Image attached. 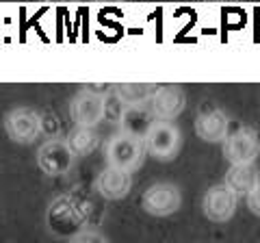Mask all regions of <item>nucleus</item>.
Masks as SVG:
<instances>
[{
    "label": "nucleus",
    "instance_id": "17",
    "mask_svg": "<svg viewBox=\"0 0 260 243\" xmlns=\"http://www.w3.org/2000/svg\"><path fill=\"white\" fill-rule=\"evenodd\" d=\"M245 204H247V208H249L251 215L260 217V183H258V187L245 198Z\"/></svg>",
    "mask_w": 260,
    "mask_h": 243
},
{
    "label": "nucleus",
    "instance_id": "5",
    "mask_svg": "<svg viewBox=\"0 0 260 243\" xmlns=\"http://www.w3.org/2000/svg\"><path fill=\"white\" fill-rule=\"evenodd\" d=\"M37 165L46 176H65L72 172L76 157L72 155L65 137H48L37 148Z\"/></svg>",
    "mask_w": 260,
    "mask_h": 243
},
{
    "label": "nucleus",
    "instance_id": "10",
    "mask_svg": "<svg viewBox=\"0 0 260 243\" xmlns=\"http://www.w3.org/2000/svg\"><path fill=\"white\" fill-rule=\"evenodd\" d=\"M230 115L223 109H208L198 113V117L193 122L195 135L198 139L206 141V143H223L230 135Z\"/></svg>",
    "mask_w": 260,
    "mask_h": 243
},
{
    "label": "nucleus",
    "instance_id": "1",
    "mask_svg": "<svg viewBox=\"0 0 260 243\" xmlns=\"http://www.w3.org/2000/svg\"><path fill=\"white\" fill-rule=\"evenodd\" d=\"M145 148H143V139H137L133 135L126 133H113L107 143H104V161L107 167L113 169H121L126 174H135L137 169L143 165L145 161Z\"/></svg>",
    "mask_w": 260,
    "mask_h": 243
},
{
    "label": "nucleus",
    "instance_id": "2",
    "mask_svg": "<svg viewBox=\"0 0 260 243\" xmlns=\"http://www.w3.org/2000/svg\"><path fill=\"white\" fill-rule=\"evenodd\" d=\"M145 155L160 163L174 161L182 150V133L174 122H154L143 137Z\"/></svg>",
    "mask_w": 260,
    "mask_h": 243
},
{
    "label": "nucleus",
    "instance_id": "14",
    "mask_svg": "<svg viewBox=\"0 0 260 243\" xmlns=\"http://www.w3.org/2000/svg\"><path fill=\"white\" fill-rule=\"evenodd\" d=\"M154 115L150 107H135V109H124L121 113V119H119V131L126 133V135H133L137 139H143L148 131L154 124Z\"/></svg>",
    "mask_w": 260,
    "mask_h": 243
},
{
    "label": "nucleus",
    "instance_id": "8",
    "mask_svg": "<svg viewBox=\"0 0 260 243\" xmlns=\"http://www.w3.org/2000/svg\"><path fill=\"white\" fill-rule=\"evenodd\" d=\"M186 107V94L180 85H158L150 102V111L156 122H174Z\"/></svg>",
    "mask_w": 260,
    "mask_h": 243
},
{
    "label": "nucleus",
    "instance_id": "16",
    "mask_svg": "<svg viewBox=\"0 0 260 243\" xmlns=\"http://www.w3.org/2000/svg\"><path fill=\"white\" fill-rule=\"evenodd\" d=\"M70 243H109L98 230H80L70 239Z\"/></svg>",
    "mask_w": 260,
    "mask_h": 243
},
{
    "label": "nucleus",
    "instance_id": "11",
    "mask_svg": "<svg viewBox=\"0 0 260 243\" xmlns=\"http://www.w3.org/2000/svg\"><path fill=\"white\" fill-rule=\"evenodd\" d=\"M93 189L100 198L115 202V200H124L130 189H133V174H126L121 169H113V167H104L98 174Z\"/></svg>",
    "mask_w": 260,
    "mask_h": 243
},
{
    "label": "nucleus",
    "instance_id": "7",
    "mask_svg": "<svg viewBox=\"0 0 260 243\" xmlns=\"http://www.w3.org/2000/svg\"><path fill=\"white\" fill-rule=\"evenodd\" d=\"M107 98H109V94L91 92L87 87L80 89L74 98L70 100V117L74 122V126L95 128L100 122H104Z\"/></svg>",
    "mask_w": 260,
    "mask_h": 243
},
{
    "label": "nucleus",
    "instance_id": "13",
    "mask_svg": "<svg viewBox=\"0 0 260 243\" xmlns=\"http://www.w3.org/2000/svg\"><path fill=\"white\" fill-rule=\"evenodd\" d=\"M156 83H117L113 85V96L119 100L124 109L135 107H150L156 94Z\"/></svg>",
    "mask_w": 260,
    "mask_h": 243
},
{
    "label": "nucleus",
    "instance_id": "6",
    "mask_svg": "<svg viewBox=\"0 0 260 243\" xmlns=\"http://www.w3.org/2000/svg\"><path fill=\"white\" fill-rule=\"evenodd\" d=\"M141 206L152 217H172L182 206L180 187L174 183H154L141 196Z\"/></svg>",
    "mask_w": 260,
    "mask_h": 243
},
{
    "label": "nucleus",
    "instance_id": "4",
    "mask_svg": "<svg viewBox=\"0 0 260 243\" xmlns=\"http://www.w3.org/2000/svg\"><path fill=\"white\" fill-rule=\"evenodd\" d=\"M223 159L230 165H256L260 157V135L249 126L237 128L221 143Z\"/></svg>",
    "mask_w": 260,
    "mask_h": 243
},
{
    "label": "nucleus",
    "instance_id": "9",
    "mask_svg": "<svg viewBox=\"0 0 260 243\" xmlns=\"http://www.w3.org/2000/svg\"><path fill=\"white\" fill-rule=\"evenodd\" d=\"M237 206H239V198L234 196L230 189H225L223 183L213 185V187L204 193V200H202V210H204V215L215 224L230 222L234 213H237Z\"/></svg>",
    "mask_w": 260,
    "mask_h": 243
},
{
    "label": "nucleus",
    "instance_id": "12",
    "mask_svg": "<svg viewBox=\"0 0 260 243\" xmlns=\"http://www.w3.org/2000/svg\"><path fill=\"white\" fill-rule=\"evenodd\" d=\"M260 183V169L256 165H230L223 176V187L230 189L234 196H249Z\"/></svg>",
    "mask_w": 260,
    "mask_h": 243
},
{
    "label": "nucleus",
    "instance_id": "15",
    "mask_svg": "<svg viewBox=\"0 0 260 243\" xmlns=\"http://www.w3.org/2000/svg\"><path fill=\"white\" fill-rule=\"evenodd\" d=\"M65 141H68L72 155H74L76 159H85L98 148V143H100V135H98L95 128L72 126L70 133L65 135Z\"/></svg>",
    "mask_w": 260,
    "mask_h": 243
},
{
    "label": "nucleus",
    "instance_id": "3",
    "mask_svg": "<svg viewBox=\"0 0 260 243\" xmlns=\"http://www.w3.org/2000/svg\"><path fill=\"white\" fill-rule=\"evenodd\" d=\"M7 137L18 145H30L44 133V117L28 107H15L3 119Z\"/></svg>",
    "mask_w": 260,
    "mask_h": 243
}]
</instances>
